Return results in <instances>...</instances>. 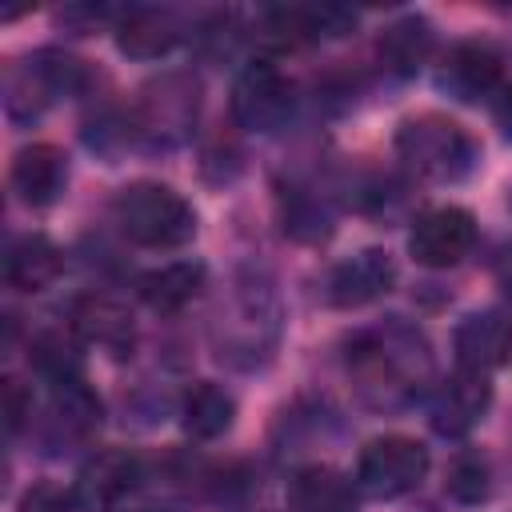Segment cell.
Listing matches in <instances>:
<instances>
[{"mask_svg":"<svg viewBox=\"0 0 512 512\" xmlns=\"http://www.w3.org/2000/svg\"><path fill=\"white\" fill-rule=\"evenodd\" d=\"M72 328L84 344L108 352V356H132L136 348V320L132 312L112 300V296H100V292H88V296H76L72 304Z\"/></svg>","mask_w":512,"mask_h":512,"instance_id":"obj_8","label":"cell"},{"mask_svg":"<svg viewBox=\"0 0 512 512\" xmlns=\"http://www.w3.org/2000/svg\"><path fill=\"white\" fill-rule=\"evenodd\" d=\"M448 496L460 500V504H476L488 496V464L480 456H456L452 468H448V480H444Z\"/></svg>","mask_w":512,"mask_h":512,"instance_id":"obj_23","label":"cell"},{"mask_svg":"<svg viewBox=\"0 0 512 512\" xmlns=\"http://www.w3.org/2000/svg\"><path fill=\"white\" fill-rule=\"evenodd\" d=\"M496 112H500V124L512 132V92H504V104H500Z\"/></svg>","mask_w":512,"mask_h":512,"instance_id":"obj_26","label":"cell"},{"mask_svg":"<svg viewBox=\"0 0 512 512\" xmlns=\"http://www.w3.org/2000/svg\"><path fill=\"white\" fill-rule=\"evenodd\" d=\"M28 416H32V392L16 376H8L4 380V428L8 432H20L28 424Z\"/></svg>","mask_w":512,"mask_h":512,"instance_id":"obj_25","label":"cell"},{"mask_svg":"<svg viewBox=\"0 0 512 512\" xmlns=\"http://www.w3.org/2000/svg\"><path fill=\"white\" fill-rule=\"evenodd\" d=\"M112 216L132 244L152 248V252L180 248L196 236L192 204L176 188L156 184V180H136V184L120 188L112 200Z\"/></svg>","mask_w":512,"mask_h":512,"instance_id":"obj_2","label":"cell"},{"mask_svg":"<svg viewBox=\"0 0 512 512\" xmlns=\"http://www.w3.org/2000/svg\"><path fill=\"white\" fill-rule=\"evenodd\" d=\"M232 420H236V400L212 380L192 384L180 400V424L192 440H216L232 428Z\"/></svg>","mask_w":512,"mask_h":512,"instance_id":"obj_18","label":"cell"},{"mask_svg":"<svg viewBox=\"0 0 512 512\" xmlns=\"http://www.w3.org/2000/svg\"><path fill=\"white\" fill-rule=\"evenodd\" d=\"M508 204H512V188H508Z\"/></svg>","mask_w":512,"mask_h":512,"instance_id":"obj_27","label":"cell"},{"mask_svg":"<svg viewBox=\"0 0 512 512\" xmlns=\"http://www.w3.org/2000/svg\"><path fill=\"white\" fill-rule=\"evenodd\" d=\"M288 504L292 512H352V484L332 468H300L288 480Z\"/></svg>","mask_w":512,"mask_h":512,"instance_id":"obj_19","label":"cell"},{"mask_svg":"<svg viewBox=\"0 0 512 512\" xmlns=\"http://www.w3.org/2000/svg\"><path fill=\"white\" fill-rule=\"evenodd\" d=\"M492 404V384L480 372H456L448 376L432 396V428L440 436H464Z\"/></svg>","mask_w":512,"mask_h":512,"instance_id":"obj_11","label":"cell"},{"mask_svg":"<svg viewBox=\"0 0 512 512\" xmlns=\"http://www.w3.org/2000/svg\"><path fill=\"white\" fill-rule=\"evenodd\" d=\"M204 276L208 272L200 260H172V264L140 276V296L152 312H180L200 296Z\"/></svg>","mask_w":512,"mask_h":512,"instance_id":"obj_17","label":"cell"},{"mask_svg":"<svg viewBox=\"0 0 512 512\" xmlns=\"http://www.w3.org/2000/svg\"><path fill=\"white\" fill-rule=\"evenodd\" d=\"M68 184V156L56 144H28L12 160V188L24 204L44 208Z\"/></svg>","mask_w":512,"mask_h":512,"instance_id":"obj_12","label":"cell"},{"mask_svg":"<svg viewBox=\"0 0 512 512\" xmlns=\"http://www.w3.org/2000/svg\"><path fill=\"white\" fill-rule=\"evenodd\" d=\"M396 156L404 160V168L420 180L432 184H448L472 172L476 164V140L448 116L440 112H424V116H408L396 128Z\"/></svg>","mask_w":512,"mask_h":512,"instance_id":"obj_3","label":"cell"},{"mask_svg":"<svg viewBox=\"0 0 512 512\" xmlns=\"http://www.w3.org/2000/svg\"><path fill=\"white\" fill-rule=\"evenodd\" d=\"M348 364L360 376V388L364 392L376 388L384 404L408 396L432 372L428 340L408 324H388V328L356 336L352 352H348Z\"/></svg>","mask_w":512,"mask_h":512,"instance_id":"obj_1","label":"cell"},{"mask_svg":"<svg viewBox=\"0 0 512 512\" xmlns=\"http://www.w3.org/2000/svg\"><path fill=\"white\" fill-rule=\"evenodd\" d=\"M472 244H476V220L468 208H456V204L424 212L408 236V248L424 268H452L468 256Z\"/></svg>","mask_w":512,"mask_h":512,"instance_id":"obj_6","label":"cell"},{"mask_svg":"<svg viewBox=\"0 0 512 512\" xmlns=\"http://www.w3.org/2000/svg\"><path fill=\"white\" fill-rule=\"evenodd\" d=\"M452 348H456V364L464 372L488 376V372L504 368L512 360V316L496 312V308L464 316L452 336Z\"/></svg>","mask_w":512,"mask_h":512,"instance_id":"obj_7","label":"cell"},{"mask_svg":"<svg viewBox=\"0 0 512 512\" xmlns=\"http://www.w3.org/2000/svg\"><path fill=\"white\" fill-rule=\"evenodd\" d=\"M296 104V88L288 72H280L272 60H252L232 88V116L248 132H276Z\"/></svg>","mask_w":512,"mask_h":512,"instance_id":"obj_5","label":"cell"},{"mask_svg":"<svg viewBox=\"0 0 512 512\" xmlns=\"http://www.w3.org/2000/svg\"><path fill=\"white\" fill-rule=\"evenodd\" d=\"M48 424H52V432H56L60 440H84V436L96 432V424H100V400L84 388V380L56 384Z\"/></svg>","mask_w":512,"mask_h":512,"instance_id":"obj_21","label":"cell"},{"mask_svg":"<svg viewBox=\"0 0 512 512\" xmlns=\"http://www.w3.org/2000/svg\"><path fill=\"white\" fill-rule=\"evenodd\" d=\"M28 364L48 376L52 384H72L80 380V352L60 336V332H40L32 344H28Z\"/></svg>","mask_w":512,"mask_h":512,"instance_id":"obj_22","label":"cell"},{"mask_svg":"<svg viewBox=\"0 0 512 512\" xmlns=\"http://www.w3.org/2000/svg\"><path fill=\"white\" fill-rule=\"evenodd\" d=\"M264 20L276 40L300 44V40H320V36H344L356 24V12L340 4H288V8H272Z\"/></svg>","mask_w":512,"mask_h":512,"instance_id":"obj_14","label":"cell"},{"mask_svg":"<svg viewBox=\"0 0 512 512\" xmlns=\"http://www.w3.org/2000/svg\"><path fill=\"white\" fill-rule=\"evenodd\" d=\"M428 448L412 436H376L360 448L356 492L372 500H396L428 476Z\"/></svg>","mask_w":512,"mask_h":512,"instance_id":"obj_4","label":"cell"},{"mask_svg":"<svg viewBox=\"0 0 512 512\" xmlns=\"http://www.w3.org/2000/svg\"><path fill=\"white\" fill-rule=\"evenodd\" d=\"M500 72H504V68H500V56H496L488 44L468 40V44H456V48L444 56L436 84H440L448 96L472 104V100H488V96L500 88Z\"/></svg>","mask_w":512,"mask_h":512,"instance_id":"obj_10","label":"cell"},{"mask_svg":"<svg viewBox=\"0 0 512 512\" xmlns=\"http://www.w3.org/2000/svg\"><path fill=\"white\" fill-rule=\"evenodd\" d=\"M376 52H380V64H384L388 72H396V76L416 72V68L428 60V52H432V28H428V20L404 16V20L388 24V28L380 32Z\"/></svg>","mask_w":512,"mask_h":512,"instance_id":"obj_20","label":"cell"},{"mask_svg":"<svg viewBox=\"0 0 512 512\" xmlns=\"http://www.w3.org/2000/svg\"><path fill=\"white\" fill-rule=\"evenodd\" d=\"M80 508L84 504L76 488H64V484H36L20 500V512H80Z\"/></svg>","mask_w":512,"mask_h":512,"instance_id":"obj_24","label":"cell"},{"mask_svg":"<svg viewBox=\"0 0 512 512\" xmlns=\"http://www.w3.org/2000/svg\"><path fill=\"white\" fill-rule=\"evenodd\" d=\"M396 284V264L384 248H364L348 260H340L328 276V300L336 308H360L392 292Z\"/></svg>","mask_w":512,"mask_h":512,"instance_id":"obj_9","label":"cell"},{"mask_svg":"<svg viewBox=\"0 0 512 512\" xmlns=\"http://www.w3.org/2000/svg\"><path fill=\"white\" fill-rule=\"evenodd\" d=\"M64 268L60 248L48 236H20L4 252V280L16 292H44Z\"/></svg>","mask_w":512,"mask_h":512,"instance_id":"obj_16","label":"cell"},{"mask_svg":"<svg viewBox=\"0 0 512 512\" xmlns=\"http://www.w3.org/2000/svg\"><path fill=\"white\" fill-rule=\"evenodd\" d=\"M140 480V460L132 452H120V448H108V452H96L84 468H80V480H76V496L84 508H116Z\"/></svg>","mask_w":512,"mask_h":512,"instance_id":"obj_13","label":"cell"},{"mask_svg":"<svg viewBox=\"0 0 512 512\" xmlns=\"http://www.w3.org/2000/svg\"><path fill=\"white\" fill-rule=\"evenodd\" d=\"M176 40H180L176 12H168V8H128V12H120V24H116L120 52H128L136 60H156Z\"/></svg>","mask_w":512,"mask_h":512,"instance_id":"obj_15","label":"cell"}]
</instances>
